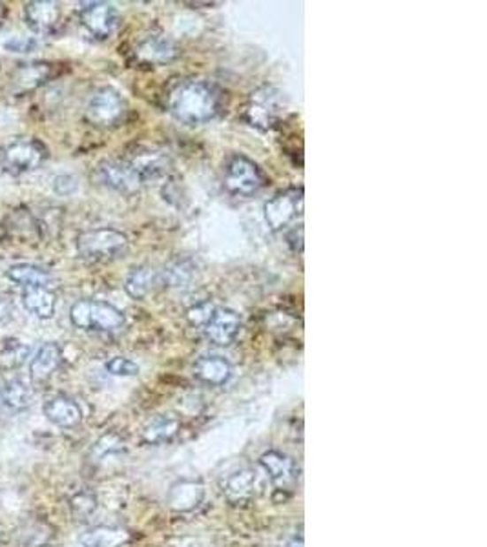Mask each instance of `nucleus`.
Returning <instances> with one entry per match:
<instances>
[{
  "instance_id": "1",
  "label": "nucleus",
  "mask_w": 487,
  "mask_h": 547,
  "mask_svg": "<svg viewBox=\"0 0 487 547\" xmlns=\"http://www.w3.org/2000/svg\"><path fill=\"white\" fill-rule=\"evenodd\" d=\"M221 89L208 81H181L168 94V112L185 125L208 123L221 112Z\"/></svg>"
},
{
  "instance_id": "2",
  "label": "nucleus",
  "mask_w": 487,
  "mask_h": 547,
  "mask_svg": "<svg viewBox=\"0 0 487 547\" xmlns=\"http://www.w3.org/2000/svg\"><path fill=\"white\" fill-rule=\"evenodd\" d=\"M72 323L81 330L115 332L125 327V314L106 301L81 299L70 309Z\"/></svg>"
},
{
  "instance_id": "3",
  "label": "nucleus",
  "mask_w": 487,
  "mask_h": 547,
  "mask_svg": "<svg viewBox=\"0 0 487 547\" xmlns=\"http://www.w3.org/2000/svg\"><path fill=\"white\" fill-rule=\"evenodd\" d=\"M75 245L82 259L91 263H104L119 258L127 250L128 237L113 228H96L79 234Z\"/></svg>"
},
{
  "instance_id": "4",
  "label": "nucleus",
  "mask_w": 487,
  "mask_h": 547,
  "mask_svg": "<svg viewBox=\"0 0 487 547\" xmlns=\"http://www.w3.org/2000/svg\"><path fill=\"white\" fill-rule=\"evenodd\" d=\"M223 185L236 197H251L267 185V177L252 159L236 154L225 165Z\"/></svg>"
},
{
  "instance_id": "5",
  "label": "nucleus",
  "mask_w": 487,
  "mask_h": 547,
  "mask_svg": "<svg viewBox=\"0 0 487 547\" xmlns=\"http://www.w3.org/2000/svg\"><path fill=\"white\" fill-rule=\"evenodd\" d=\"M127 113V104L120 94L113 88H101L91 96L86 106V117L94 127L112 128L123 120Z\"/></svg>"
},
{
  "instance_id": "6",
  "label": "nucleus",
  "mask_w": 487,
  "mask_h": 547,
  "mask_svg": "<svg viewBox=\"0 0 487 547\" xmlns=\"http://www.w3.org/2000/svg\"><path fill=\"white\" fill-rule=\"evenodd\" d=\"M303 212V190L290 189L274 196L265 204V220L270 230L280 232L290 227Z\"/></svg>"
},
{
  "instance_id": "7",
  "label": "nucleus",
  "mask_w": 487,
  "mask_h": 547,
  "mask_svg": "<svg viewBox=\"0 0 487 547\" xmlns=\"http://www.w3.org/2000/svg\"><path fill=\"white\" fill-rule=\"evenodd\" d=\"M46 159V148L37 139H17L3 151V163L13 173L32 172Z\"/></svg>"
},
{
  "instance_id": "8",
  "label": "nucleus",
  "mask_w": 487,
  "mask_h": 547,
  "mask_svg": "<svg viewBox=\"0 0 487 547\" xmlns=\"http://www.w3.org/2000/svg\"><path fill=\"white\" fill-rule=\"evenodd\" d=\"M96 177L103 187L120 194H135L144 185L128 161H103L96 170Z\"/></svg>"
},
{
  "instance_id": "9",
  "label": "nucleus",
  "mask_w": 487,
  "mask_h": 547,
  "mask_svg": "<svg viewBox=\"0 0 487 547\" xmlns=\"http://www.w3.org/2000/svg\"><path fill=\"white\" fill-rule=\"evenodd\" d=\"M81 22L96 39H110L119 27V12L108 3H82L79 8Z\"/></svg>"
},
{
  "instance_id": "10",
  "label": "nucleus",
  "mask_w": 487,
  "mask_h": 547,
  "mask_svg": "<svg viewBox=\"0 0 487 547\" xmlns=\"http://www.w3.org/2000/svg\"><path fill=\"white\" fill-rule=\"evenodd\" d=\"M280 94L274 88H261L256 94H252L247 108L245 117L249 123L256 128H270L280 115Z\"/></svg>"
},
{
  "instance_id": "11",
  "label": "nucleus",
  "mask_w": 487,
  "mask_h": 547,
  "mask_svg": "<svg viewBox=\"0 0 487 547\" xmlns=\"http://www.w3.org/2000/svg\"><path fill=\"white\" fill-rule=\"evenodd\" d=\"M201 328L205 332V336L212 343L227 347L237 338L239 328H241V320L230 309L214 307V311L210 312V316L206 318Z\"/></svg>"
},
{
  "instance_id": "12",
  "label": "nucleus",
  "mask_w": 487,
  "mask_h": 547,
  "mask_svg": "<svg viewBox=\"0 0 487 547\" xmlns=\"http://www.w3.org/2000/svg\"><path fill=\"white\" fill-rule=\"evenodd\" d=\"M58 19L60 8L57 3H51V0H35V3H27L24 6V20L35 34L46 35L53 32Z\"/></svg>"
},
{
  "instance_id": "13",
  "label": "nucleus",
  "mask_w": 487,
  "mask_h": 547,
  "mask_svg": "<svg viewBox=\"0 0 487 547\" xmlns=\"http://www.w3.org/2000/svg\"><path fill=\"white\" fill-rule=\"evenodd\" d=\"M63 363V351L57 343H44L29 363V378L34 383L48 381Z\"/></svg>"
},
{
  "instance_id": "14",
  "label": "nucleus",
  "mask_w": 487,
  "mask_h": 547,
  "mask_svg": "<svg viewBox=\"0 0 487 547\" xmlns=\"http://www.w3.org/2000/svg\"><path fill=\"white\" fill-rule=\"evenodd\" d=\"M43 412L48 418V421L57 425V428L65 429L75 428V425H79L82 420L81 407L68 397H55L48 400L43 407Z\"/></svg>"
},
{
  "instance_id": "15",
  "label": "nucleus",
  "mask_w": 487,
  "mask_h": 547,
  "mask_svg": "<svg viewBox=\"0 0 487 547\" xmlns=\"http://www.w3.org/2000/svg\"><path fill=\"white\" fill-rule=\"evenodd\" d=\"M158 287H163L161 281V270H156L151 266H139L134 268L125 283V289L130 297L134 299H144L150 296Z\"/></svg>"
},
{
  "instance_id": "16",
  "label": "nucleus",
  "mask_w": 487,
  "mask_h": 547,
  "mask_svg": "<svg viewBox=\"0 0 487 547\" xmlns=\"http://www.w3.org/2000/svg\"><path fill=\"white\" fill-rule=\"evenodd\" d=\"M196 376L208 385H225L232 378V365L223 356H203L196 361Z\"/></svg>"
},
{
  "instance_id": "17",
  "label": "nucleus",
  "mask_w": 487,
  "mask_h": 547,
  "mask_svg": "<svg viewBox=\"0 0 487 547\" xmlns=\"http://www.w3.org/2000/svg\"><path fill=\"white\" fill-rule=\"evenodd\" d=\"M55 292L48 287H26L22 290V305L27 312L41 320H50L55 314Z\"/></svg>"
},
{
  "instance_id": "18",
  "label": "nucleus",
  "mask_w": 487,
  "mask_h": 547,
  "mask_svg": "<svg viewBox=\"0 0 487 547\" xmlns=\"http://www.w3.org/2000/svg\"><path fill=\"white\" fill-rule=\"evenodd\" d=\"M130 542V533L123 528L113 526H97L88 529L81 536L84 547H123Z\"/></svg>"
},
{
  "instance_id": "19",
  "label": "nucleus",
  "mask_w": 487,
  "mask_h": 547,
  "mask_svg": "<svg viewBox=\"0 0 487 547\" xmlns=\"http://www.w3.org/2000/svg\"><path fill=\"white\" fill-rule=\"evenodd\" d=\"M35 390L32 383H27L24 378H13L4 383L3 392H0V398L3 404L12 409V411H24L34 404Z\"/></svg>"
},
{
  "instance_id": "20",
  "label": "nucleus",
  "mask_w": 487,
  "mask_h": 547,
  "mask_svg": "<svg viewBox=\"0 0 487 547\" xmlns=\"http://www.w3.org/2000/svg\"><path fill=\"white\" fill-rule=\"evenodd\" d=\"M177 48L172 41L165 37H150L137 48L139 58L150 65H165L177 57Z\"/></svg>"
},
{
  "instance_id": "21",
  "label": "nucleus",
  "mask_w": 487,
  "mask_h": 547,
  "mask_svg": "<svg viewBox=\"0 0 487 547\" xmlns=\"http://www.w3.org/2000/svg\"><path fill=\"white\" fill-rule=\"evenodd\" d=\"M6 276L17 283V285H22L24 289L26 287H48L53 283V276L41 268V266H35V265H29V263H19V265H13L8 268Z\"/></svg>"
},
{
  "instance_id": "22",
  "label": "nucleus",
  "mask_w": 487,
  "mask_h": 547,
  "mask_svg": "<svg viewBox=\"0 0 487 547\" xmlns=\"http://www.w3.org/2000/svg\"><path fill=\"white\" fill-rule=\"evenodd\" d=\"M259 462H261L265 473L268 474V478L274 483L285 485L287 482H290L294 478V462L289 458V456H285L278 451L265 452Z\"/></svg>"
},
{
  "instance_id": "23",
  "label": "nucleus",
  "mask_w": 487,
  "mask_h": 547,
  "mask_svg": "<svg viewBox=\"0 0 487 547\" xmlns=\"http://www.w3.org/2000/svg\"><path fill=\"white\" fill-rule=\"evenodd\" d=\"M127 161L135 168V172L141 175L143 181L163 175L168 166V159L163 154H159V151H139V154H135Z\"/></svg>"
},
{
  "instance_id": "24",
  "label": "nucleus",
  "mask_w": 487,
  "mask_h": 547,
  "mask_svg": "<svg viewBox=\"0 0 487 547\" xmlns=\"http://www.w3.org/2000/svg\"><path fill=\"white\" fill-rule=\"evenodd\" d=\"M203 500V488L196 482H181L174 485L168 502L177 511H190Z\"/></svg>"
},
{
  "instance_id": "25",
  "label": "nucleus",
  "mask_w": 487,
  "mask_h": 547,
  "mask_svg": "<svg viewBox=\"0 0 487 547\" xmlns=\"http://www.w3.org/2000/svg\"><path fill=\"white\" fill-rule=\"evenodd\" d=\"M196 274V266L189 259H177L172 265H168L165 270H161V281L163 287L172 289H182L187 287Z\"/></svg>"
},
{
  "instance_id": "26",
  "label": "nucleus",
  "mask_w": 487,
  "mask_h": 547,
  "mask_svg": "<svg viewBox=\"0 0 487 547\" xmlns=\"http://www.w3.org/2000/svg\"><path fill=\"white\" fill-rule=\"evenodd\" d=\"M29 347L19 340H4L0 343V371H15L27 361Z\"/></svg>"
},
{
  "instance_id": "27",
  "label": "nucleus",
  "mask_w": 487,
  "mask_h": 547,
  "mask_svg": "<svg viewBox=\"0 0 487 547\" xmlns=\"http://www.w3.org/2000/svg\"><path fill=\"white\" fill-rule=\"evenodd\" d=\"M50 77V65L35 63V65H22L15 73V84L22 86L24 89H34L46 82Z\"/></svg>"
},
{
  "instance_id": "28",
  "label": "nucleus",
  "mask_w": 487,
  "mask_h": 547,
  "mask_svg": "<svg viewBox=\"0 0 487 547\" xmlns=\"http://www.w3.org/2000/svg\"><path fill=\"white\" fill-rule=\"evenodd\" d=\"M175 433H177V421L174 418L159 416L144 429V438L146 442L158 443V442L170 440Z\"/></svg>"
},
{
  "instance_id": "29",
  "label": "nucleus",
  "mask_w": 487,
  "mask_h": 547,
  "mask_svg": "<svg viewBox=\"0 0 487 547\" xmlns=\"http://www.w3.org/2000/svg\"><path fill=\"white\" fill-rule=\"evenodd\" d=\"M254 482H256V478L251 471H241V473L228 478L227 491L230 495L241 498V497H245L247 493H251V489L254 488Z\"/></svg>"
},
{
  "instance_id": "30",
  "label": "nucleus",
  "mask_w": 487,
  "mask_h": 547,
  "mask_svg": "<svg viewBox=\"0 0 487 547\" xmlns=\"http://www.w3.org/2000/svg\"><path fill=\"white\" fill-rule=\"evenodd\" d=\"M106 371L113 376H137L139 374V365L134 363L128 358L115 356L106 363Z\"/></svg>"
},
{
  "instance_id": "31",
  "label": "nucleus",
  "mask_w": 487,
  "mask_h": 547,
  "mask_svg": "<svg viewBox=\"0 0 487 547\" xmlns=\"http://www.w3.org/2000/svg\"><path fill=\"white\" fill-rule=\"evenodd\" d=\"M35 46L37 42L34 39H24V37H15L6 42V50L17 51V53H27V51H32Z\"/></svg>"
},
{
  "instance_id": "32",
  "label": "nucleus",
  "mask_w": 487,
  "mask_h": 547,
  "mask_svg": "<svg viewBox=\"0 0 487 547\" xmlns=\"http://www.w3.org/2000/svg\"><path fill=\"white\" fill-rule=\"evenodd\" d=\"M77 189V182L73 177L70 175H60L55 179V192L57 194H63V196H68L72 192H75Z\"/></svg>"
},
{
  "instance_id": "33",
  "label": "nucleus",
  "mask_w": 487,
  "mask_h": 547,
  "mask_svg": "<svg viewBox=\"0 0 487 547\" xmlns=\"http://www.w3.org/2000/svg\"><path fill=\"white\" fill-rule=\"evenodd\" d=\"M73 509H75V512H79V514H89L91 511L96 509V500L94 498H89V497H86V495H81V497H77L75 500H73Z\"/></svg>"
},
{
  "instance_id": "34",
  "label": "nucleus",
  "mask_w": 487,
  "mask_h": 547,
  "mask_svg": "<svg viewBox=\"0 0 487 547\" xmlns=\"http://www.w3.org/2000/svg\"><path fill=\"white\" fill-rule=\"evenodd\" d=\"M289 547H303V540L301 538H294Z\"/></svg>"
},
{
  "instance_id": "35",
  "label": "nucleus",
  "mask_w": 487,
  "mask_h": 547,
  "mask_svg": "<svg viewBox=\"0 0 487 547\" xmlns=\"http://www.w3.org/2000/svg\"><path fill=\"white\" fill-rule=\"evenodd\" d=\"M4 13H6V6H4L3 3H0V20L4 19Z\"/></svg>"
},
{
  "instance_id": "36",
  "label": "nucleus",
  "mask_w": 487,
  "mask_h": 547,
  "mask_svg": "<svg viewBox=\"0 0 487 547\" xmlns=\"http://www.w3.org/2000/svg\"><path fill=\"white\" fill-rule=\"evenodd\" d=\"M3 312H4V311H3V303H0V316H3Z\"/></svg>"
}]
</instances>
